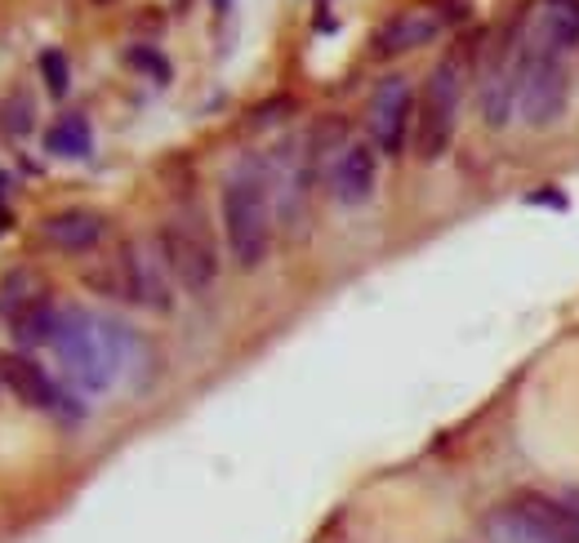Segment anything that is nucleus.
Returning a JSON list of instances; mask_svg holds the SVG:
<instances>
[{"mask_svg": "<svg viewBox=\"0 0 579 543\" xmlns=\"http://www.w3.org/2000/svg\"><path fill=\"white\" fill-rule=\"evenodd\" d=\"M223 236L236 267L255 272L272 250V192L259 160H241L223 184Z\"/></svg>", "mask_w": 579, "mask_h": 543, "instance_id": "1", "label": "nucleus"}, {"mask_svg": "<svg viewBox=\"0 0 579 543\" xmlns=\"http://www.w3.org/2000/svg\"><path fill=\"white\" fill-rule=\"evenodd\" d=\"M54 352L63 361L67 379L76 388H86V392L112 388V379L121 370V334H116V325H103L90 312H80V308L58 312Z\"/></svg>", "mask_w": 579, "mask_h": 543, "instance_id": "2", "label": "nucleus"}, {"mask_svg": "<svg viewBox=\"0 0 579 543\" xmlns=\"http://www.w3.org/2000/svg\"><path fill=\"white\" fill-rule=\"evenodd\" d=\"M156 250H160L165 267H170V277L183 290L201 295V290L214 286V277H219V250H214V236H210V228H205V219L197 210H183L175 219H165L160 232H156Z\"/></svg>", "mask_w": 579, "mask_h": 543, "instance_id": "3", "label": "nucleus"}, {"mask_svg": "<svg viewBox=\"0 0 579 543\" xmlns=\"http://www.w3.org/2000/svg\"><path fill=\"white\" fill-rule=\"evenodd\" d=\"M90 281L103 286L108 295L116 299H130L138 308H152V312H170L175 308V295H170V267H165L160 250L147 245V241H125L121 254L112 258V272H90Z\"/></svg>", "mask_w": 579, "mask_h": 543, "instance_id": "4", "label": "nucleus"}, {"mask_svg": "<svg viewBox=\"0 0 579 543\" xmlns=\"http://www.w3.org/2000/svg\"><path fill=\"white\" fill-rule=\"evenodd\" d=\"M570 76L557 49H544L539 41L522 45V71H517V112L531 130H548L566 112Z\"/></svg>", "mask_w": 579, "mask_h": 543, "instance_id": "5", "label": "nucleus"}, {"mask_svg": "<svg viewBox=\"0 0 579 543\" xmlns=\"http://www.w3.org/2000/svg\"><path fill=\"white\" fill-rule=\"evenodd\" d=\"M459 95H464L459 63L455 58H442L428 71L424 99H420V117H415V156L420 160H437L450 147L455 121H459Z\"/></svg>", "mask_w": 579, "mask_h": 543, "instance_id": "6", "label": "nucleus"}, {"mask_svg": "<svg viewBox=\"0 0 579 543\" xmlns=\"http://www.w3.org/2000/svg\"><path fill=\"white\" fill-rule=\"evenodd\" d=\"M415 125V99H410V85L401 76H388L375 99H370V138L383 156H401L405 134Z\"/></svg>", "mask_w": 579, "mask_h": 543, "instance_id": "7", "label": "nucleus"}, {"mask_svg": "<svg viewBox=\"0 0 579 543\" xmlns=\"http://www.w3.org/2000/svg\"><path fill=\"white\" fill-rule=\"evenodd\" d=\"M517 71H522V54H500L486 76H481V89H477V108H481V121L490 130H504L517 112Z\"/></svg>", "mask_w": 579, "mask_h": 543, "instance_id": "8", "label": "nucleus"}, {"mask_svg": "<svg viewBox=\"0 0 579 543\" xmlns=\"http://www.w3.org/2000/svg\"><path fill=\"white\" fill-rule=\"evenodd\" d=\"M379 184V156L370 143H348L330 169V192H335L339 206H366L375 197Z\"/></svg>", "mask_w": 579, "mask_h": 543, "instance_id": "9", "label": "nucleus"}, {"mask_svg": "<svg viewBox=\"0 0 579 543\" xmlns=\"http://www.w3.org/2000/svg\"><path fill=\"white\" fill-rule=\"evenodd\" d=\"M0 384L14 392V401H23V406H32V410H49V414L67 410V406H63L67 397L58 392V384L36 366L32 356H23V352L0 356Z\"/></svg>", "mask_w": 579, "mask_h": 543, "instance_id": "10", "label": "nucleus"}, {"mask_svg": "<svg viewBox=\"0 0 579 543\" xmlns=\"http://www.w3.org/2000/svg\"><path fill=\"white\" fill-rule=\"evenodd\" d=\"M103 232H108L103 214L99 210H80V206L76 210H58V214L45 219V241L58 245V250H67V254L94 250L103 241Z\"/></svg>", "mask_w": 579, "mask_h": 543, "instance_id": "11", "label": "nucleus"}, {"mask_svg": "<svg viewBox=\"0 0 579 543\" xmlns=\"http://www.w3.org/2000/svg\"><path fill=\"white\" fill-rule=\"evenodd\" d=\"M486 534L490 543H566L561 534H553L539 517H531L522 503H504L486 517Z\"/></svg>", "mask_w": 579, "mask_h": 543, "instance_id": "12", "label": "nucleus"}, {"mask_svg": "<svg viewBox=\"0 0 579 543\" xmlns=\"http://www.w3.org/2000/svg\"><path fill=\"white\" fill-rule=\"evenodd\" d=\"M437 36V19L424 14V10H405L397 19H388L379 32H375V54L392 58V54H405V49H415V45H428Z\"/></svg>", "mask_w": 579, "mask_h": 543, "instance_id": "13", "label": "nucleus"}, {"mask_svg": "<svg viewBox=\"0 0 579 543\" xmlns=\"http://www.w3.org/2000/svg\"><path fill=\"white\" fill-rule=\"evenodd\" d=\"M535 41L544 49H557V54L570 49V45H579V0H548Z\"/></svg>", "mask_w": 579, "mask_h": 543, "instance_id": "14", "label": "nucleus"}, {"mask_svg": "<svg viewBox=\"0 0 579 543\" xmlns=\"http://www.w3.org/2000/svg\"><path fill=\"white\" fill-rule=\"evenodd\" d=\"M54 330H58V312L49 308V299H36L27 308H19L10 317V334L23 343V347H36V343H54Z\"/></svg>", "mask_w": 579, "mask_h": 543, "instance_id": "15", "label": "nucleus"}, {"mask_svg": "<svg viewBox=\"0 0 579 543\" xmlns=\"http://www.w3.org/2000/svg\"><path fill=\"white\" fill-rule=\"evenodd\" d=\"M45 147L54 152V156H90V147H94V134H90V121L80 117V112H67V117H58L54 125H49V134H45Z\"/></svg>", "mask_w": 579, "mask_h": 543, "instance_id": "16", "label": "nucleus"}, {"mask_svg": "<svg viewBox=\"0 0 579 543\" xmlns=\"http://www.w3.org/2000/svg\"><path fill=\"white\" fill-rule=\"evenodd\" d=\"M36 299H45V286H41V277L36 272H10L5 281H0V312L5 317H14L19 308H27V303H36Z\"/></svg>", "mask_w": 579, "mask_h": 543, "instance_id": "17", "label": "nucleus"}, {"mask_svg": "<svg viewBox=\"0 0 579 543\" xmlns=\"http://www.w3.org/2000/svg\"><path fill=\"white\" fill-rule=\"evenodd\" d=\"M32 130V99L27 95H14L0 103V134H10V138H23Z\"/></svg>", "mask_w": 579, "mask_h": 543, "instance_id": "18", "label": "nucleus"}, {"mask_svg": "<svg viewBox=\"0 0 579 543\" xmlns=\"http://www.w3.org/2000/svg\"><path fill=\"white\" fill-rule=\"evenodd\" d=\"M41 76H45V89H49L54 99H63V95H67L71 71H67V58H63V49H45V54H41Z\"/></svg>", "mask_w": 579, "mask_h": 543, "instance_id": "19", "label": "nucleus"}, {"mask_svg": "<svg viewBox=\"0 0 579 543\" xmlns=\"http://www.w3.org/2000/svg\"><path fill=\"white\" fill-rule=\"evenodd\" d=\"M130 63L143 67V71H152L156 80H170V63H165L156 49H147V45H134V49H130Z\"/></svg>", "mask_w": 579, "mask_h": 543, "instance_id": "20", "label": "nucleus"}, {"mask_svg": "<svg viewBox=\"0 0 579 543\" xmlns=\"http://www.w3.org/2000/svg\"><path fill=\"white\" fill-rule=\"evenodd\" d=\"M566 508H570V521H575V539H579V499H575V503H566Z\"/></svg>", "mask_w": 579, "mask_h": 543, "instance_id": "21", "label": "nucleus"}, {"mask_svg": "<svg viewBox=\"0 0 579 543\" xmlns=\"http://www.w3.org/2000/svg\"><path fill=\"white\" fill-rule=\"evenodd\" d=\"M5 184V178H0ZM5 223H10V210H5V201H0V232H5Z\"/></svg>", "mask_w": 579, "mask_h": 543, "instance_id": "22", "label": "nucleus"}, {"mask_svg": "<svg viewBox=\"0 0 579 543\" xmlns=\"http://www.w3.org/2000/svg\"><path fill=\"white\" fill-rule=\"evenodd\" d=\"M227 5H232V0H214V10H219V14H227Z\"/></svg>", "mask_w": 579, "mask_h": 543, "instance_id": "23", "label": "nucleus"}, {"mask_svg": "<svg viewBox=\"0 0 579 543\" xmlns=\"http://www.w3.org/2000/svg\"><path fill=\"white\" fill-rule=\"evenodd\" d=\"M99 5H108V0H99Z\"/></svg>", "mask_w": 579, "mask_h": 543, "instance_id": "24", "label": "nucleus"}]
</instances>
